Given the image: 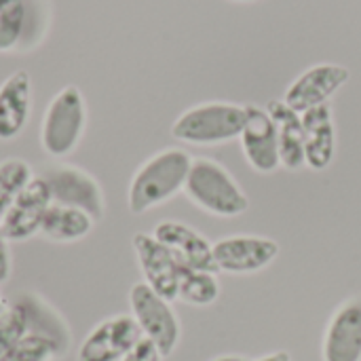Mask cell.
Here are the masks:
<instances>
[{
  "label": "cell",
  "instance_id": "obj_15",
  "mask_svg": "<svg viewBox=\"0 0 361 361\" xmlns=\"http://www.w3.org/2000/svg\"><path fill=\"white\" fill-rule=\"evenodd\" d=\"M305 125V161L313 171H324L336 157V123L330 104L300 114Z\"/></svg>",
  "mask_w": 361,
  "mask_h": 361
},
{
  "label": "cell",
  "instance_id": "obj_6",
  "mask_svg": "<svg viewBox=\"0 0 361 361\" xmlns=\"http://www.w3.org/2000/svg\"><path fill=\"white\" fill-rule=\"evenodd\" d=\"M44 178L53 203L76 207L87 212L95 222L106 214V197L102 184L89 171L70 165V163H53L40 171Z\"/></svg>",
  "mask_w": 361,
  "mask_h": 361
},
{
  "label": "cell",
  "instance_id": "obj_4",
  "mask_svg": "<svg viewBox=\"0 0 361 361\" xmlns=\"http://www.w3.org/2000/svg\"><path fill=\"white\" fill-rule=\"evenodd\" d=\"M87 129V102L78 87L59 89L49 102L40 123V146L51 159L70 157Z\"/></svg>",
  "mask_w": 361,
  "mask_h": 361
},
{
  "label": "cell",
  "instance_id": "obj_8",
  "mask_svg": "<svg viewBox=\"0 0 361 361\" xmlns=\"http://www.w3.org/2000/svg\"><path fill=\"white\" fill-rule=\"evenodd\" d=\"M142 338L131 313H116L95 324L82 338L76 361H121Z\"/></svg>",
  "mask_w": 361,
  "mask_h": 361
},
{
  "label": "cell",
  "instance_id": "obj_5",
  "mask_svg": "<svg viewBox=\"0 0 361 361\" xmlns=\"http://www.w3.org/2000/svg\"><path fill=\"white\" fill-rule=\"evenodd\" d=\"M129 309L142 336L154 343L163 357L173 355L182 341V324L173 302L159 296L144 281H137L129 290Z\"/></svg>",
  "mask_w": 361,
  "mask_h": 361
},
{
  "label": "cell",
  "instance_id": "obj_30",
  "mask_svg": "<svg viewBox=\"0 0 361 361\" xmlns=\"http://www.w3.org/2000/svg\"><path fill=\"white\" fill-rule=\"evenodd\" d=\"M233 2H252V0H233Z\"/></svg>",
  "mask_w": 361,
  "mask_h": 361
},
{
  "label": "cell",
  "instance_id": "obj_23",
  "mask_svg": "<svg viewBox=\"0 0 361 361\" xmlns=\"http://www.w3.org/2000/svg\"><path fill=\"white\" fill-rule=\"evenodd\" d=\"M61 355L63 351L53 338L38 332H27L0 357V361H57Z\"/></svg>",
  "mask_w": 361,
  "mask_h": 361
},
{
  "label": "cell",
  "instance_id": "obj_2",
  "mask_svg": "<svg viewBox=\"0 0 361 361\" xmlns=\"http://www.w3.org/2000/svg\"><path fill=\"white\" fill-rule=\"evenodd\" d=\"M186 199L201 212L216 218H237L250 209V197L237 178L216 159H192L186 184Z\"/></svg>",
  "mask_w": 361,
  "mask_h": 361
},
{
  "label": "cell",
  "instance_id": "obj_26",
  "mask_svg": "<svg viewBox=\"0 0 361 361\" xmlns=\"http://www.w3.org/2000/svg\"><path fill=\"white\" fill-rule=\"evenodd\" d=\"M11 241L0 228V286H4L13 275V258H11Z\"/></svg>",
  "mask_w": 361,
  "mask_h": 361
},
{
  "label": "cell",
  "instance_id": "obj_18",
  "mask_svg": "<svg viewBox=\"0 0 361 361\" xmlns=\"http://www.w3.org/2000/svg\"><path fill=\"white\" fill-rule=\"evenodd\" d=\"M93 226H95V220L87 212L51 203L38 235L51 243H76L89 237Z\"/></svg>",
  "mask_w": 361,
  "mask_h": 361
},
{
  "label": "cell",
  "instance_id": "obj_1",
  "mask_svg": "<svg viewBox=\"0 0 361 361\" xmlns=\"http://www.w3.org/2000/svg\"><path fill=\"white\" fill-rule=\"evenodd\" d=\"M192 159L184 148H163L148 157L131 176L127 190L129 212L144 216L184 192Z\"/></svg>",
  "mask_w": 361,
  "mask_h": 361
},
{
  "label": "cell",
  "instance_id": "obj_13",
  "mask_svg": "<svg viewBox=\"0 0 361 361\" xmlns=\"http://www.w3.org/2000/svg\"><path fill=\"white\" fill-rule=\"evenodd\" d=\"M324 361H361V294L345 298L330 315L324 341Z\"/></svg>",
  "mask_w": 361,
  "mask_h": 361
},
{
  "label": "cell",
  "instance_id": "obj_21",
  "mask_svg": "<svg viewBox=\"0 0 361 361\" xmlns=\"http://www.w3.org/2000/svg\"><path fill=\"white\" fill-rule=\"evenodd\" d=\"M30 2L0 0V53H11L27 36Z\"/></svg>",
  "mask_w": 361,
  "mask_h": 361
},
{
  "label": "cell",
  "instance_id": "obj_12",
  "mask_svg": "<svg viewBox=\"0 0 361 361\" xmlns=\"http://www.w3.org/2000/svg\"><path fill=\"white\" fill-rule=\"evenodd\" d=\"M51 203L53 199L49 186L44 178L36 173L0 220V228L6 235V239L11 243H23L38 235Z\"/></svg>",
  "mask_w": 361,
  "mask_h": 361
},
{
  "label": "cell",
  "instance_id": "obj_14",
  "mask_svg": "<svg viewBox=\"0 0 361 361\" xmlns=\"http://www.w3.org/2000/svg\"><path fill=\"white\" fill-rule=\"evenodd\" d=\"M152 235L178 258L182 267L218 273L214 262V243L195 226L180 220H163L154 226Z\"/></svg>",
  "mask_w": 361,
  "mask_h": 361
},
{
  "label": "cell",
  "instance_id": "obj_28",
  "mask_svg": "<svg viewBox=\"0 0 361 361\" xmlns=\"http://www.w3.org/2000/svg\"><path fill=\"white\" fill-rule=\"evenodd\" d=\"M209 361H250L247 357H243V355H235V353H228V355H218V357H214V360Z\"/></svg>",
  "mask_w": 361,
  "mask_h": 361
},
{
  "label": "cell",
  "instance_id": "obj_7",
  "mask_svg": "<svg viewBox=\"0 0 361 361\" xmlns=\"http://www.w3.org/2000/svg\"><path fill=\"white\" fill-rule=\"evenodd\" d=\"M279 256V243L264 235H226L214 243V262L218 273L256 275L269 269Z\"/></svg>",
  "mask_w": 361,
  "mask_h": 361
},
{
  "label": "cell",
  "instance_id": "obj_17",
  "mask_svg": "<svg viewBox=\"0 0 361 361\" xmlns=\"http://www.w3.org/2000/svg\"><path fill=\"white\" fill-rule=\"evenodd\" d=\"M267 110L277 125L281 167L288 171L305 169V125L300 112L292 110L283 99H271L267 104Z\"/></svg>",
  "mask_w": 361,
  "mask_h": 361
},
{
  "label": "cell",
  "instance_id": "obj_24",
  "mask_svg": "<svg viewBox=\"0 0 361 361\" xmlns=\"http://www.w3.org/2000/svg\"><path fill=\"white\" fill-rule=\"evenodd\" d=\"M30 332L27 313L17 300L0 313V357Z\"/></svg>",
  "mask_w": 361,
  "mask_h": 361
},
{
  "label": "cell",
  "instance_id": "obj_25",
  "mask_svg": "<svg viewBox=\"0 0 361 361\" xmlns=\"http://www.w3.org/2000/svg\"><path fill=\"white\" fill-rule=\"evenodd\" d=\"M163 353L157 349V345L154 343H150L148 338H140V343L123 357L121 361H163Z\"/></svg>",
  "mask_w": 361,
  "mask_h": 361
},
{
  "label": "cell",
  "instance_id": "obj_19",
  "mask_svg": "<svg viewBox=\"0 0 361 361\" xmlns=\"http://www.w3.org/2000/svg\"><path fill=\"white\" fill-rule=\"evenodd\" d=\"M19 302L23 305V309L27 313L30 332H38V334L53 338L66 353L70 347V330H68V324L63 322V317L36 294H25L19 298Z\"/></svg>",
  "mask_w": 361,
  "mask_h": 361
},
{
  "label": "cell",
  "instance_id": "obj_29",
  "mask_svg": "<svg viewBox=\"0 0 361 361\" xmlns=\"http://www.w3.org/2000/svg\"><path fill=\"white\" fill-rule=\"evenodd\" d=\"M6 307H8V305H6V300H4V296H2V292H0V313H2Z\"/></svg>",
  "mask_w": 361,
  "mask_h": 361
},
{
  "label": "cell",
  "instance_id": "obj_3",
  "mask_svg": "<svg viewBox=\"0 0 361 361\" xmlns=\"http://www.w3.org/2000/svg\"><path fill=\"white\" fill-rule=\"evenodd\" d=\"M245 106L233 102H203L184 110L171 125V135L190 146H220L239 140Z\"/></svg>",
  "mask_w": 361,
  "mask_h": 361
},
{
  "label": "cell",
  "instance_id": "obj_20",
  "mask_svg": "<svg viewBox=\"0 0 361 361\" xmlns=\"http://www.w3.org/2000/svg\"><path fill=\"white\" fill-rule=\"evenodd\" d=\"M220 279L214 271H199L180 267V283H178V300L188 307H212L220 298Z\"/></svg>",
  "mask_w": 361,
  "mask_h": 361
},
{
  "label": "cell",
  "instance_id": "obj_22",
  "mask_svg": "<svg viewBox=\"0 0 361 361\" xmlns=\"http://www.w3.org/2000/svg\"><path fill=\"white\" fill-rule=\"evenodd\" d=\"M34 176L36 173L32 171V165L21 157H8L0 161V220Z\"/></svg>",
  "mask_w": 361,
  "mask_h": 361
},
{
  "label": "cell",
  "instance_id": "obj_11",
  "mask_svg": "<svg viewBox=\"0 0 361 361\" xmlns=\"http://www.w3.org/2000/svg\"><path fill=\"white\" fill-rule=\"evenodd\" d=\"M239 142L247 165L256 173L269 176L281 167L277 125L267 108L254 104L245 106V125L239 135Z\"/></svg>",
  "mask_w": 361,
  "mask_h": 361
},
{
  "label": "cell",
  "instance_id": "obj_27",
  "mask_svg": "<svg viewBox=\"0 0 361 361\" xmlns=\"http://www.w3.org/2000/svg\"><path fill=\"white\" fill-rule=\"evenodd\" d=\"M250 361H292V355L288 351H273V353H267L258 360H250Z\"/></svg>",
  "mask_w": 361,
  "mask_h": 361
},
{
  "label": "cell",
  "instance_id": "obj_16",
  "mask_svg": "<svg viewBox=\"0 0 361 361\" xmlns=\"http://www.w3.org/2000/svg\"><path fill=\"white\" fill-rule=\"evenodd\" d=\"M32 112V78L25 70L8 74L0 85V142L21 135Z\"/></svg>",
  "mask_w": 361,
  "mask_h": 361
},
{
  "label": "cell",
  "instance_id": "obj_10",
  "mask_svg": "<svg viewBox=\"0 0 361 361\" xmlns=\"http://www.w3.org/2000/svg\"><path fill=\"white\" fill-rule=\"evenodd\" d=\"M131 245L142 273V281L159 296L167 298L169 302H176L182 267L178 258L152 233H135Z\"/></svg>",
  "mask_w": 361,
  "mask_h": 361
},
{
  "label": "cell",
  "instance_id": "obj_9",
  "mask_svg": "<svg viewBox=\"0 0 361 361\" xmlns=\"http://www.w3.org/2000/svg\"><path fill=\"white\" fill-rule=\"evenodd\" d=\"M349 68L341 63H315L290 82L283 102L302 114L311 108L330 104V99L349 82Z\"/></svg>",
  "mask_w": 361,
  "mask_h": 361
}]
</instances>
